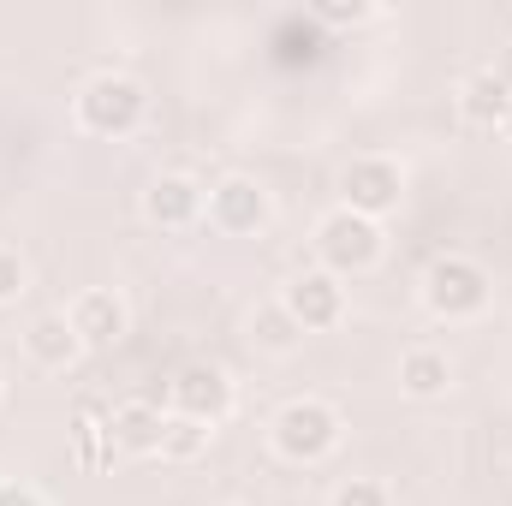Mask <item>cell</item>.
<instances>
[{"mask_svg": "<svg viewBox=\"0 0 512 506\" xmlns=\"http://www.w3.org/2000/svg\"><path fill=\"white\" fill-rule=\"evenodd\" d=\"M72 108H78V126L90 137H131L149 114V90L126 72H96V78H84Z\"/></svg>", "mask_w": 512, "mask_h": 506, "instance_id": "1", "label": "cell"}, {"mask_svg": "<svg viewBox=\"0 0 512 506\" xmlns=\"http://www.w3.org/2000/svg\"><path fill=\"white\" fill-rule=\"evenodd\" d=\"M274 453L280 459H292V465H322L334 447H340V435H346V423H340V411L328 405V399H292V405H280V417H274Z\"/></svg>", "mask_w": 512, "mask_h": 506, "instance_id": "2", "label": "cell"}, {"mask_svg": "<svg viewBox=\"0 0 512 506\" xmlns=\"http://www.w3.org/2000/svg\"><path fill=\"white\" fill-rule=\"evenodd\" d=\"M423 304L441 322H471L489 310V268L471 256H435L423 268Z\"/></svg>", "mask_w": 512, "mask_h": 506, "instance_id": "3", "label": "cell"}, {"mask_svg": "<svg viewBox=\"0 0 512 506\" xmlns=\"http://www.w3.org/2000/svg\"><path fill=\"white\" fill-rule=\"evenodd\" d=\"M382 221H364V215H352V209H334V215H322L316 221V256H322V268L328 274H364V268H376L382 262Z\"/></svg>", "mask_w": 512, "mask_h": 506, "instance_id": "4", "label": "cell"}, {"mask_svg": "<svg viewBox=\"0 0 512 506\" xmlns=\"http://www.w3.org/2000/svg\"><path fill=\"white\" fill-rule=\"evenodd\" d=\"M280 304H286V316H292L304 334H328V328L346 322V286H340V274H328V268L292 274L286 292H280Z\"/></svg>", "mask_w": 512, "mask_h": 506, "instance_id": "5", "label": "cell"}, {"mask_svg": "<svg viewBox=\"0 0 512 506\" xmlns=\"http://www.w3.org/2000/svg\"><path fill=\"white\" fill-rule=\"evenodd\" d=\"M209 227L215 233H227V239H251L268 227V215H274V203H268V191L245 179V173H227V179H215L209 185Z\"/></svg>", "mask_w": 512, "mask_h": 506, "instance_id": "6", "label": "cell"}, {"mask_svg": "<svg viewBox=\"0 0 512 506\" xmlns=\"http://www.w3.org/2000/svg\"><path fill=\"white\" fill-rule=\"evenodd\" d=\"M340 209H352V215H364V221H382L387 209H399V197H405V173H399V161H387V155H358L346 173H340Z\"/></svg>", "mask_w": 512, "mask_h": 506, "instance_id": "7", "label": "cell"}, {"mask_svg": "<svg viewBox=\"0 0 512 506\" xmlns=\"http://www.w3.org/2000/svg\"><path fill=\"white\" fill-rule=\"evenodd\" d=\"M167 399L179 417H197V423H227L233 417V381L221 364H185L179 376L167 381Z\"/></svg>", "mask_w": 512, "mask_h": 506, "instance_id": "8", "label": "cell"}, {"mask_svg": "<svg viewBox=\"0 0 512 506\" xmlns=\"http://www.w3.org/2000/svg\"><path fill=\"white\" fill-rule=\"evenodd\" d=\"M66 322H72V334H78L84 346H120V340H126V298L108 292V286H90V292L72 298Z\"/></svg>", "mask_w": 512, "mask_h": 506, "instance_id": "9", "label": "cell"}, {"mask_svg": "<svg viewBox=\"0 0 512 506\" xmlns=\"http://www.w3.org/2000/svg\"><path fill=\"white\" fill-rule=\"evenodd\" d=\"M203 185L197 179H185V173H161L149 191H143V215L155 221V227H167V233H179V227H191L197 215H203Z\"/></svg>", "mask_w": 512, "mask_h": 506, "instance_id": "10", "label": "cell"}, {"mask_svg": "<svg viewBox=\"0 0 512 506\" xmlns=\"http://www.w3.org/2000/svg\"><path fill=\"white\" fill-rule=\"evenodd\" d=\"M161 423L167 411H155L149 399H126L108 411V441L114 453H161Z\"/></svg>", "mask_w": 512, "mask_h": 506, "instance_id": "11", "label": "cell"}, {"mask_svg": "<svg viewBox=\"0 0 512 506\" xmlns=\"http://www.w3.org/2000/svg\"><path fill=\"white\" fill-rule=\"evenodd\" d=\"M24 352H30V364H42V370H66V364H78L84 340L72 334L66 310H48V316H36V322L24 328Z\"/></svg>", "mask_w": 512, "mask_h": 506, "instance_id": "12", "label": "cell"}, {"mask_svg": "<svg viewBox=\"0 0 512 506\" xmlns=\"http://www.w3.org/2000/svg\"><path fill=\"white\" fill-rule=\"evenodd\" d=\"M507 108H512V90L483 66V72H471L465 84H459V114L471 120V126H501L507 120Z\"/></svg>", "mask_w": 512, "mask_h": 506, "instance_id": "13", "label": "cell"}, {"mask_svg": "<svg viewBox=\"0 0 512 506\" xmlns=\"http://www.w3.org/2000/svg\"><path fill=\"white\" fill-rule=\"evenodd\" d=\"M447 381H453V364H447V352H435V346H411V352L399 358V387H405L411 399H435V393H447Z\"/></svg>", "mask_w": 512, "mask_h": 506, "instance_id": "14", "label": "cell"}, {"mask_svg": "<svg viewBox=\"0 0 512 506\" xmlns=\"http://www.w3.org/2000/svg\"><path fill=\"white\" fill-rule=\"evenodd\" d=\"M298 340H304V328L286 316V304H280V298H274V304H256V316H251V346L274 352V358H286V352H298Z\"/></svg>", "mask_w": 512, "mask_h": 506, "instance_id": "15", "label": "cell"}, {"mask_svg": "<svg viewBox=\"0 0 512 506\" xmlns=\"http://www.w3.org/2000/svg\"><path fill=\"white\" fill-rule=\"evenodd\" d=\"M209 435H215L209 423L167 411V423H161V459H173V465H191V459H203V453H209Z\"/></svg>", "mask_w": 512, "mask_h": 506, "instance_id": "16", "label": "cell"}, {"mask_svg": "<svg viewBox=\"0 0 512 506\" xmlns=\"http://www.w3.org/2000/svg\"><path fill=\"white\" fill-rule=\"evenodd\" d=\"M310 18L316 24H364V18H376V6L370 0H316Z\"/></svg>", "mask_w": 512, "mask_h": 506, "instance_id": "17", "label": "cell"}, {"mask_svg": "<svg viewBox=\"0 0 512 506\" xmlns=\"http://www.w3.org/2000/svg\"><path fill=\"white\" fill-rule=\"evenodd\" d=\"M334 506H393V495H387V483H376V477H352V483L334 489Z\"/></svg>", "mask_w": 512, "mask_h": 506, "instance_id": "18", "label": "cell"}, {"mask_svg": "<svg viewBox=\"0 0 512 506\" xmlns=\"http://www.w3.org/2000/svg\"><path fill=\"white\" fill-rule=\"evenodd\" d=\"M24 280H30V268H24V256H18V251H6V245H0V304H12V298L24 292Z\"/></svg>", "mask_w": 512, "mask_h": 506, "instance_id": "19", "label": "cell"}, {"mask_svg": "<svg viewBox=\"0 0 512 506\" xmlns=\"http://www.w3.org/2000/svg\"><path fill=\"white\" fill-rule=\"evenodd\" d=\"M0 506H48L36 489H24V483H0Z\"/></svg>", "mask_w": 512, "mask_h": 506, "instance_id": "20", "label": "cell"}, {"mask_svg": "<svg viewBox=\"0 0 512 506\" xmlns=\"http://www.w3.org/2000/svg\"><path fill=\"white\" fill-rule=\"evenodd\" d=\"M489 72H495V78H501V84L512 90V42L501 48V54H495V66H489Z\"/></svg>", "mask_w": 512, "mask_h": 506, "instance_id": "21", "label": "cell"}, {"mask_svg": "<svg viewBox=\"0 0 512 506\" xmlns=\"http://www.w3.org/2000/svg\"><path fill=\"white\" fill-rule=\"evenodd\" d=\"M501 131H507V137H512V108H507V120H501Z\"/></svg>", "mask_w": 512, "mask_h": 506, "instance_id": "22", "label": "cell"}]
</instances>
